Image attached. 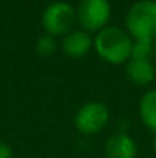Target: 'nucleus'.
Masks as SVG:
<instances>
[{"label":"nucleus","mask_w":156,"mask_h":158,"mask_svg":"<svg viewBox=\"0 0 156 158\" xmlns=\"http://www.w3.org/2000/svg\"><path fill=\"white\" fill-rule=\"evenodd\" d=\"M95 51L104 61L112 64H121L130 60L132 37L127 31L116 26H106L95 37Z\"/></svg>","instance_id":"obj_1"},{"label":"nucleus","mask_w":156,"mask_h":158,"mask_svg":"<svg viewBox=\"0 0 156 158\" xmlns=\"http://www.w3.org/2000/svg\"><path fill=\"white\" fill-rule=\"evenodd\" d=\"M127 32L135 42H153L156 39V0H138L126 15Z\"/></svg>","instance_id":"obj_2"},{"label":"nucleus","mask_w":156,"mask_h":158,"mask_svg":"<svg viewBox=\"0 0 156 158\" xmlns=\"http://www.w3.org/2000/svg\"><path fill=\"white\" fill-rule=\"evenodd\" d=\"M77 20L75 9L63 0L52 2L46 6L42 15V25L46 34L52 37L58 35H67L74 26V22Z\"/></svg>","instance_id":"obj_3"},{"label":"nucleus","mask_w":156,"mask_h":158,"mask_svg":"<svg viewBox=\"0 0 156 158\" xmlns=\"http://www.w3.org/2000/svg\"><path fill=\"white\" fill-rule=\"evenodd\" d=\"M77 22L86 32H100L107 26L112 14L109 0H81L75 9Z\"/></svg>","instance_id":"obj_4"},{"label":"nucleus","mask_w":156,"mask_h":158,"mask_svg":"<svg viewBox=\"0 0 156 158\" xmlns=\"http://www.w3.org/2000/svg\"><path fill=\"white\" fill-rule=\"evenodd\" d=\"M109 123V109L100 102L83 105L75 115V127L83 135H94L103 131Z\"/></svg>","instance_id":"obj_5"},{"label":"nucleus","mask_w":156,"mask_h":158,"mask_svg":"<svg viewBox=\"0 0 156 158\" xmlns=\"http://www.w3.org/2000/svg\"><path fill=\"white\" fill-rule=\"evenodd\" d=\"M104 152L107 158H136L138 148L130 135L119 132L107 140Z\"/></svg>","instance_id":"obj_6"},{"label":"nucleus","mask_w":156,"mask_h":158,"mask_svg":"<svg viewBox=\"0 0 156 158\" xmlns=\"http://www.w3.org/2000/svg\"><path fill=\"white\" fill-rule=\"evenodd\" d=\"M92 45L94 40L86 31H70L63 40V52L67 57L80 58L90 51Z\"/></svg>","instance_id":"obj_7"},{"label":"nucleus","mask_w":156,"mask_h":158,"mask_svg":"<svg viewBox=\"0 0 156 158\" xmlns=\"http://www.w3.org/2000/svg\"><path fill=\"white\" fill-rule=\"evenodd\" d=\"M126 71L130 81H133L138 86H149L150 83H153L156 77L152 60H129Z\"/></svg>","instance_id":"obj_8"},{"label":"nucleus","mask_w":156,"mask_h":158,"mask_svg":"<svg viewBox=\"0 0 156 158\" xmlns=\"http://www.w3.org/2000/svg\"><path fill=\"white\" fill-rule=\"evenodd\" d=\"M139 117L144 126L156 132V89L146 92L139 102Z\"/></svg>","instance_id":"obj_9"},{"label":"nucleus","mask_w":156,"mask_h":158,"mask_svg":"<svg viewBox=\"0 0 156 158\" xmlns=\"http://www.w3.org/2000/svg\"><path fill=\"white\" fill-rule=\"evenodd\" d=\"M155 51L153 42H133L130 60H150Z\"/></svg>","instance_id":"obj_10"},{"label":"nucleus","mask_w":156,"mask_h":158,"mask_svg":"<svg viewBox=\"0 0 156 158\" xmlns=\"http://www.w3.org/2000/svg\"><path fill=\"white\" fill-rule=\"evenodd\" d=\"M37 51L43 57L54 55V52L57 51V40H55V37H52L49 34L42 35L38 39V42H37Z\"/></svg>","instance_id":"obj_11"},{"label":"nucleus","mask_w":156,"mask_h":158,"mask_svg":"<svg viewBox=\"0 0 156 158\" xmlns=\"http://www.w3.org/2000/svg\"><path fill=\"white\" fill-rule=\"evenodd\" d=\"M14 157V152H12V148L3 141H0V158H12Z\"/></svg>","instance_id":"obj_12"},{"label":"nucleus","mask_w":156,"mask_h":158,"mask_svg":"<svg viewBox=\"0 0 156 158\" xmlns=\"http://www.w3.org/2000/svg\"><path fill=\"white\" fill-rule=\"evenodd\" d=\"M153 149H155V152H156V137H155V140H153Z\"/></svg>","instance_id":"obj_13"},{"label":"nucleus","mask_w":156,"mask_h":158,"mask_svg":"<svg viewBox=\"0 0 156 158\" xmlns=\"http://www.w3.org/2000/svg\"><path fill=\"white\" fill-rule=\"evenodd\" d=\"M155 52H156V42H155Z\"/></svg>","instance_id":"obj_14"}]
</instances>
